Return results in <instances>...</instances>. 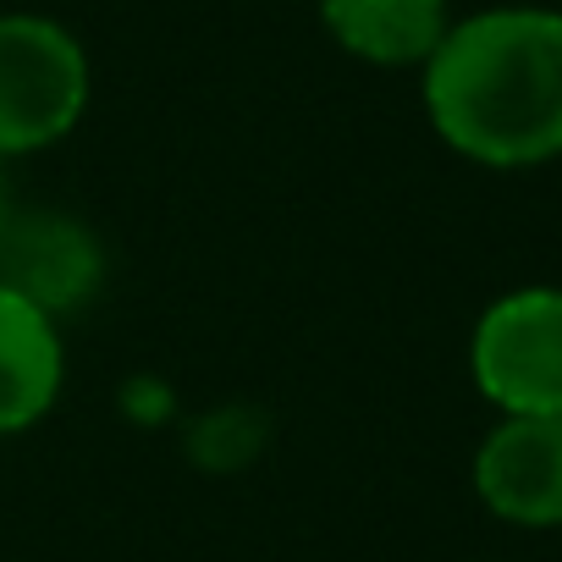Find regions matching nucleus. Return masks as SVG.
<instances>
[{"label": "nucleus", "instance_id": "20e7f679", "mask_svg": "<svg viewBox=\"0 0 562 562\" xmlns=\"http://www.w3.org/2000/svg\"><path fill=\"white\" fill-rule=\"evenodd\" d=\"M480 502L518 529H562V414H502L474 452Z\"/></svg>", "mask_w": 562, "mask_h": 562}, {"label": "nucleus", "instance_id": "f03ea898", "mask_svg": "<svg viewBox=\"0 0 562 562\" xmlns=\"http://www.w3.org/2000/svg\"><path fill=\"white\" fill-rule=\"evenodd\" d=\"M89 105V56L50 23L12 12L0 18V160L61 144Z\"/></svg>", "mask_w": 562, "mask_h": 562}, {"label": "nucleus", "instance_id": "f257e3e1", "mask_svg": "<svg viewBox=\"0 0 562 562\" xmlns=\"http://www.w3.org/2000/svg\"><path fill=\"white\" fill-rule=\"evenodd\" d=\"M425 111L458 155L518 171L562 155V12L496 7L452 23L425 61Z\"/></svg>", "mask_w": 562, "mask_h": 562}, {"label": "nucleus", "instance_id": "6e6552de", "mask_svg": "<svg viewBox=\"0 0 562 562\" xmlns=\"http://www.w3.org/2000/svg\"><path fill=\"white\" fill-rule=\"evenodd\" d=\"M0 221H7V188H0Z\"/></svg>", "mask_w": 562, "mask_h": 562}, {"label": "nucleus", "instance_id": "0eeeda50", "mask_svg": "<svg viewBox=\"0 0 562 562\" xmlns=\"http://www.w3.org/2000/svg\"><path fill=\"white\" fill-rule=\"evenodd\" d=\"M321 23L370 67H425L452 29L447 0H321Z\"/></svg>", "mask_w": 562, "mask_h": 562}, {"label": "nucleus", "instance_id": "39448f33", "mask_svg": "<svg viewBox=\"0 0 562 562\" xmlns=\"http://www.w3.org/2000/svg\"><path fill=\"white\" fill-rule=\"evenodd\" d=\"M0 288L40 304L45 315H67L100 288V243L67 215H7Z\"/></svg>", "mask_w": 562, "mask_h": 562}, {"label": "nucleus", "instance_id": "423d86ee", "mask_svg": "<svg viewBox=\"0 0 562 562\" xmlns=\"http://www.w3.org/2000/svg\"><path fill=\"white\" fill-rule=\"evenodd\" d=\"M61 392V331L56 315L0 288V436L29 430Z\"/></svg>", "mask_w": 562, "mask_h": 562}, {"label": "nucleus", "instance_id": "7ed1b4c3", "mask_svg": "<svg viewBox=\"0 0 562 562\" xmlns=\"http://www.w3.org/2000/svg\"><path fill=\"white\" fill-rule=\"evenodd\" d=\"M469 370L502 414H562V288L496 299L474 326Z\"/></svg>", "mask_w": 562, "mask_h": 562}]
</instances>
